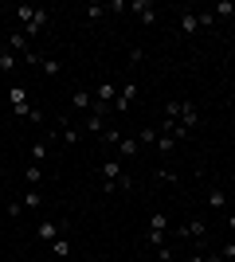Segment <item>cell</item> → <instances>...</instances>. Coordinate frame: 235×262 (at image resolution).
Returning <instances> with one entry per match:
<instances>
[{
  "instance_id": "cell-1",
  "label": "cell",
  "mask_w": 235,
  "mask_h": 262,
  "mask_svg": "<svg viewBox=\"0 0 235 262\" xmlns=\"http://www.w3.org/2000/svg\"><path fill=\"white\" fill-rule=\"evenodd\" d=\"M12 12H16L20 32L28 35V39H35V35L47 28V20H51V12H47V8H35V4H20V8H12Z\"/></svg>"
},
{
  "instance_id": "cell-2",
  "label": "cell",
  "mask_w": 235,
  "mask_h": 262,
  "mask_svg": "<svg viewBox=\"0 0 235 262\" xmlns=\"http://www.w3.org/2000/svg\"><path fill=\"white\" fill-rule=\"evenodd\" d=\"M204 28H216V12H196V8H180V20H177V32L180 35H196Z\"/></svg>"
},
{
  "instance_id": "cell-3",
  "label": "cell",
  "mask_w": 235,
  "mask_h": 262,
  "mask_svg": "<svg viewBox=\"0 0 235 262\" xmlns=\"http://www.w3.org/2000/svg\"><path fill=\"white\" fill-rule=\"evenodd\" d=\"M8 98H12V114H16V118H28V121H32L35 106H32V102H28V94H24V86H8Z\"/></svg>"
},
{
  "instance_id": "cell-4",
  "label": "cell",
  "mask_w": 235,
  "mask_h": 262,
  "mask_svg": "<svg viewBox=\"0 0 235 262\" xmlns=\"http://www.w3.org/2000/svg\"><path fill=\"white\" fill-rule=\"evenodd\" d=\"M177 125L180 129H196V125H200V106H196V102H180V114H177Z\"/></svg>"
},
{
  "instance_id": "cell-5",
  "label": "cell",
  "mask_w": 235,
  "mask_h": 262,
  "mask_svg": "<svg viewBox=\"0 0 235 262\" xmlns=\"http://www.w3.org/2000/svg\"><path fill=\"white\" fill-rule=\"evenodd\" d=\"M55 129H59V141H63V145H78V141H82V129L71 125L67 118H55Z\"/></svg>"
},
{
  "instance_id": "cell-6",
  "label": "cell",
  "mask_w": 235,
  "mask_h": 262,
  "mask_svg": "<svg viewBox=\"0 0 235 262\" xmlns=\"http://www.w3.org/2000/svg\"><path fill=\"white\" fill-rule=\"evenodd\" d=\"M134 98H137V82L130 78V82H122V90H118V98H114V110H118V114H125Z\"/></svg>"
},
{
  "instance_id": "cell-7",
  "label": "cell",
  "mask_w": 235,
  "mask_h": 262,
  "mask_svg": "<svg viewBox=\"0 0 235 262\" xmlns=\"http://www.w3.org/2000/svg\"><path fill=\"white\" fill-rule=\"evenodd\" d=\"M63 231H67V223H51V219H44V223H39V227H35V239H44V243H55L59 235H63Z\"/></svg>"
},
{
  "instance_id": "cell-8",
  "label": "cell",
  "mask_w": 235,
  "mask_h": 262,
  "mask_svg": "<svg viewBox=\"0 0 235 262\" xmlns=\"http://www.w3.org/2000/svg\"><path fill=\"white\" fill-rule=\"evenodd\" d=\"M106 133V118L102 114H87V121H82V137H102Z\"/></svg>"
},
{
  "instance_id": "cell-9",
  "label": "cell",
  "mask_w": 235,
  "mask_h": 262,
  "mask_svg": "<svg viewBox=\"0 0 235 262\" xmlns=\"http://www.w3.org/2000/svg\"><path fill=\"white\" fill-rule=\"evenodd\" d=\"M51 137H55V133H44V137H35V145H32V161H28V164H44V161H47Z\"/></svg>"
},
{
  "instance_id": "cell-10",
  "label": "cell",
  "mask_w": 235,
  "mask_h": 262,
  "mask_svg": "<svg viewBox=\"0 0 235 262\" xmlns=\"http://www.w3.org/2000/svg\"><path fill=\"white\" fill-rule=\"evenodd\" d=\"M16 63H20V55L12 51L8 43H0V75H12V71H16Z\"/></svg>"
},
{
  "instance_id": "cell-11",
  "label": "cell",
  "mask_w": 235,
  "mask_h": 262,
  "mask_svg": "<svg viewBox=\"0 0 235 262\" xmlns=\"http://www.w3.org/2000/svg\"><path fill=\"white\" fill-rule=\"evenodd\" d=\"M71 106H75V110H90V106H94V94H90L87 86H75V90H71Z\"/></svg>"
},
{
  "instance_id": "cell-12",
  "label": "cell",
  "mask_w": 235,
  "mask_h": 262,
  "mask_svg": "<svg viewBox=\"0 0 235 262\" xmlns=\"http://www.w3.org/2000/svg\"><path fill=\"white\" fill-rule=\"evenodd\" d=\"M137 153H141V141H137V137H122V141H118V157L130 161V157H137Z\"/></svg>"
},
{
  "instance_id": "cell-13",
  "label": "cell",
  "mask_w": 235,
  "mask_h": 262,
  "mask_svg": "<svg viewBox=\"0 0 235 262\" xmlns=\"http://www.w3.org/2000/svg\"><path fill=\"white\" fill-rule=\"evenodd\" d=\"M208 204H212V211H224L227 204H231V200H227V192H224V188H212V192H208Z\"/></svg>"
},
{
  "instance_id": "cell-14",
  "label": "cell",
  "mask_w": 235,
  "mask_h": 262,
  "mask_svg": "<svg viewBox=\"0 0 235 262\" xmlns=\"http://www.w3.org/2000/svg\"><path fill=\"white\" fill-rule=\"evenodd\" d=\"M8 47H12V51H16V55L32 51V43H28V35H24V32H12V35H8Z\"/></svg>"
},
{
  "instance_id": "cell-15",
  "label": "cell",
  "mask_w": 235,
  "mask_h": 262,
  "mask_svg": "<svg viewBox=\"0 0 235 262\" xmlns=\"http://www.w3.org/2000/svg\"><path fill=\"white\" fill-rule=\"evenodd\" d=\"M173 149H177V137H173V133H157V153L168 157Z\"/></svg>"
},
{
  "instance_id": "cell-16",
  "label": "cell",
  "mask_w": 235,
  "mask_h": 262,
  "mask_svg": "<svg viewBox=\"0 0 235 262\" xmlns=\"http://www.w3.org/2000/svg\"><path fill=\"white\" fill-rule=\"evenodd\" d=\"M212 12H216V20H235V0H220Z\"/></svg>"
},
{
  "instance_id": "cell-17",
  "label": "cell",
  "mask_w": 235,
  "mask_h": 262,
  "mask_svg": "<svg viewBox=\"0 0 235 262\" xmlns=\"http://www.w3.org/2000/svg\"><path fill=\"white\" fill-rule=\"evenodd\" d=\"M149 231H157V235H165V231H168V215H165V211H153V215H149Z\"/></svg>"
},
{
  "instance_id": "cell-18",
  "label": "cell",
  "mask_w": 235,
  "mask_h": 262,
  "mask_svg": "<svg viewBox=\"0 0 235 262\" xmlns=\"http://www.w3.org/2000/svg\"><path fill=\"white\" fill-rule=\"evenodd\" d=\"M24 180H28V184H39V180H44V164H28V168H24Z\"/></svg>"
},
{
  "instance_id": "cell-19",
  "label": "cell",
  "mask_w": 235,
  "mask_h": 262,
  "mask_svg": "<svg viewBox=\"0 0 235 262\" xmlns=\"http://www.w3.org/2000/svg\"><path fill=\"white\" fill-rule=\"evenodd\" d=\"M122 137H125L122 129H106V133H102V137H98V141L106 145V149H118V141H122Z\"/></svg>"
},
{
  "instance_id": "cell-20",
  "label": "cell",
  "mask_w": 235,
  "mask_h": 262,
  "mask_svg": "<svg viewBox=\"0 0 235 262\" xmlns=\"http://www.w3.org/2000/svg\"><path fill=\"white\" fill-rule=\"evenodd\" d=\"M24 208H44V196H39V188H28V192H24Z\"/></svg>"
},
{
  "instance_id": "cell-21",
  "label": "cell",
  "mask_w": 235,
  "mask_h": 262,
  "mask_svg": "<svg viewBox=\"0 0 235 262\" xmlns=\"http://www.w3.org/2000/svg\"><path fill=\"white\" fill-rule=\"evenodd\" d=\"M51 247H55V254H59V258H67V254H71V239H67V235H59V239L51 243Z\"/></svg>"
},
{
  "instance_id": "cell-22",
  "label": "cell",
  "mask_w": 235,
  "mask_h": 262,
  "mask_svg": "<svg viewBox=\"0 0 235 262\" xmlns=\"http://www.w3.org/2000/svg\"><path fill=\"white\" fill-rule=\"evenodd\" d=\"M39 71H44V75H63V63H59V59H44Z\"/></svg>"
},
{
  "instance_id": "cell-23",
  "label": "cell",
  "mask_w": 235,
  "mask_h": 262,
  "mask_svg": "<svg viewBox=\"0 0 235 262\" xmlns=\"http://www.w3.org/2000/svg\"><path fill=\"white\" fill-rule=\"evenodd\" d=\"M106 4H87V20H102V16H106Z\"/></svg>"
},
{
  "instance_id": "cell-24",
  "label": "cell",
  "mask_w": 235,
  "mask_h": 262,
  "mask_svg": "<svg viewBox=\"0 0 235 262\" xmlns=\"http://www.w3.org/2000/svg\"><path fill=\"white\" fill-rule=\"evenodd\" d=\"M137 20L145 24V28H149V24H157V8H153V4H145V12H141V16H137Z\"/></svg>"
},
{
  "instance_id": "cell-25",
  "label": "cell",
  "mask_w": 235,
  "mask_h": 262,
  "mask_svg": "<svg viewBox=\"0 0 235 262\" xmlns=\"http://www.w3.org/2000/svg\"><path fill=\"white\" fill-rule=\"evenodd\" d=\"M137 141H141V145H157V129H149V125H145V129L137 133Z\"/></svg>"
},
{
  "instance_id": "cell-26",
  "label": "cell",
  "mask_w": 235,
  "mask_h": 262,
  "mask_svg": "<svg viewBox=\"0 0 235 262\" xmlns=\"http://www.w3.org/2000/svg\"><path fill=\"white\" fill-rule=\"evenodd\" d=\"M173 254H177L173 247H157V262H173Z\"/></svg>"
},
{
  "instance_id": "cell-27",
  "label": "cell",
  "mask_w": 235,
  "mask_h": 262,
  "mask_svg": "<svg viewBox=\"0 0 235 262\" xmlns=\"http://www.w3.org/2000/svg\"><path fill=\"white\" fill-rule=\"evenodd\" d=\"M220 258H224V262L235 258V243H224V247H220Z\"/></svg>"
},
{
  "instance_id": "cell-28",
  "label": "cell",
  "mask_w": 235,
  "mask_h": 262,
  "mask_svg": "<svg viewBox=\"0 0 235 262\" xmlns=\"http://www.w3.org/2000/svg\"><path fill=\"white\" fill-rule=\"evenodd\" d=\"M227 231H235V211H231V215H227Z\"/></svg>"
}]
</instances>
